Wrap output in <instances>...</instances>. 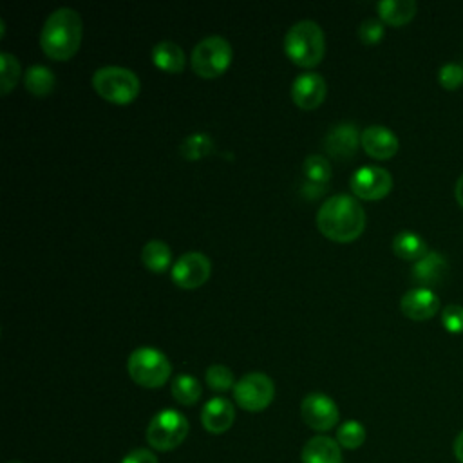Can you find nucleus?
<instances>
[{
  "mask_svg": "<svg viewBox=\"0 0 463 463\" xmlns=\"http://www.w3.org/2000/svg\"><path fill=\"white\" fill-rule=\"evenodd\" d=\"M317 228L335 242H351L365 228V210L356 197L335 194L327 197L317 212Z\"/></svg>",
  "mask_w": 463,
  "mask_h": 463,
  "instance_id": "1",
  "label": "nucleus"
},
{
  "mask_svg": "<svg viewBox=\"0 0 463 463\" xmlns=\"http://www.w3.org/2000/svg\"><path fill=\"white\" fill-rule=\"evenodd\" d=\"M83 38V20L72 7L54 9L43 22L40 31L42 51L58 61H65L76 54Z\"/></svg>",
  "mask_w": 463,
  "mask_h": 463,
  "instance_id": "2",
  "label": "nucleus"
},
{
  "mask_svg": "<svg viewBox=\"0 0 463 463\" xmlns=\"http://www.w3.org/2000/svg\"><path fill=\"white\" fill-rule=\"evenodd\" d=\"M326 38L322 27L315 20H298L284 34L286 56L300 67H315L322 61Z\"/></svg>",
  "mask_w": 463,
  "mask_h": 463,
  "instance_id": "3",
  "label": "nucleus"
},
{
  "mask_svg": "<svg viewBox=\"0 0 463 463\" xmlns=\"http://www.w3.org/2000/svg\"><path fill=\"white\" fill-rule=\"evenodd\" d=\"M94 90L109 103L128 105L132 103L141 89L137 74L121 65H103L92 74Z\"/></svg>",
  "mask_w": 463,
  "mask_h": 463,
  "instance_id": "4",
  "label": "nucleus"
},
{
  "mask_svg": "<svg viewBox=\"0 0 463 463\" xmlns=\"http://www.w3.org/2000/svg\"><path fill=\"white\" fill-rule=\"evenodd\" d=\"M127 371L137 385L146 389H157L168 382L172 374V365L163 351L152 345H141L128 354Z\"/></svg>",
  "mask_w": 463,
  "mask_h": 463,
  "instance_id": "5",
  "label": "nucleus"
},
{
  "mask_svg": "<svg viewBox=\"0 0 463 463\" xmlns=\"http://www.w3.org/2000/svg\"><path fill=\"white\" fill-rule=\"evenodd\" d=\"M233 58L232 43L221 34H210L199 40L192 51L190 63L197 76L217 78L230 67Z\"/></svg>",
  "mask_w": 463,
  "mask_h": 463,
  "instance_id": "6",
  "label": "nucleus"
},
{
  "mask_svg": "<svg viewBox=\"0 0 463 463\" xmlns=\"http://www.w3.org/2000/svg\"><path fill=\"white\" fill-rule=\"evenodd\" d=\"M188 420L175 409H163L154 414L146 427V441L152 449L166 452L179 447L188 434Z\"/></svg>",
  "mask_w": 463,
  "mask_h": 463,
  "instance_id": "7",
  "label": "nucleus"
},
{
  "mask_svg": "<svg viewBox=\"0 0 463 463\" xmlns=\"http://www.w3.org/2000/svg\"><path fill=\"white\" fill-rule=\"evenodd\" d=\"M275 398V383L264 373H248L233 387L235 403L250 412L264 411Z\"/></svg>",
  "mask_w": 463,
  "mask_h": 463,
  "instance_id": "8",
  "label": "nucleus"
},
{
  "mask_svg": "<svg viewBox=\"0 0 463 463\" xmlns=\"http://www.w3.org/2000/svg\"><path fill=\"white\" fill-rule=\"evenodd\" d=\"M349 188L358 199L378 201L391 192L392 175L382 166L364 165L353 172L349 179Z\"/></svg>",
  "mask_w": 463,
  "mask_h": 463,
  "instance_id": "9",
  "label": "nucleus"
},
{
  "mask_svg": "<svg viewBox=\"0 0 463 463\" xmlns=\"http://www.w3.org/2000/svg\"><path fill=\"white\" fill-rule=\"evenodd\" d=\"M212 273L210 259L201 251H186L172 264V282L183 289H195L203 286Z\"/></svg>",
  "mask_w": 463,
  "mask_h": 463,
  "instance_id": "10",
  "label": "nucleus"
},
{
  "mask_svg": "<svg viewBox=\"0 0 463 463\" xmlns=\"http://www.w3.org/2000/svg\"><path fill=\"white\" fill-rule=\"evenodd\" d=\"M300 414L304 423L318 432L333 429L338 423L340 416L335 400L318 391H313L302 398Z\"/></svg>",
  "mask_w": 463,
  "mask_h": 463,
  "instance_id": "11",
  "label": "nucleus"
},
{
  "mask_svg": "<svg viewBox=\"0 0 463 463\" xmlns=\"http://www.w3.org/2000/svg\"><path fill=\"white\" fill-rule=\"evenodd\" d=\"M327 92V85L322 74L315 71H307L298 74L291 83V99L297 107L304 110L317 109Z\"/></svg>",
  "mask_w": 463,
  "mask_h": 463,
  "instance_id": "12",
  "label": "nucleus"
},
{
  "mask_svg": "<svg viewBox=\"0 0 463 463\" xmlns=\"http://www.w3.org/2000/svg\"><path fill=\"white\" fill-rule=\"evenodd\" d=\"M360 137H362V132L358 130V127L351 121H344L329 128L324 139V146L331 157L349 159L356 154L360 146Z\"/></svg>",
  "mask_w": 463,
  "mask_h": 463,
  "instance_id": "13",
  "label": "nucleus"
},
{
  "mask_svg": "<svg viewBox=\"0 0 463 463\" xmlns=\"http://www.w3.org/2000/svg\"><path fill=\"white\" fill-rule=\"evenodd\" d=\"M400 309L407 318L423 322L439 311V298L432 289L418 286L402 295Z\"/></svg>",
  "mask_w": 463,
  "mask_h": 463,
  "instance_id": "14",
  "label": "nucleus"
},
{
  "mask_svg": "<svg viewBox=\"0 0 463 463\" xmlns=\"http://www.w3.org/2000/svg\"><path fill=\"white\" fill-rule=\"evenodd\" d=\"M362 148L374 159H391L400 146L396 134L383 125H369L362 130Z\"/></svg>",
  "mask_w": 463,
  "mask_h": 463,
  "instance_id": "15",
  "label": "nucleus"
},
{
  "mask_svg": "<svg viewBox=\"0 0 463 463\" xmlns=\"http://www.w3.org/2000/svg\"><path fill=\"white\" fill-rule=\"evenodd\" d=\"M449 275V260L439 251H429L420 260L412 264L411 277L414 282L420 284V288H432L445 280Z\"/></svg>",
  "mask_w": 463,
  "mask_h": 463,
  "instance_id": "16",
  "label": "nucleus"
},
{
  "mask_svg": "<svg viewBox=\"0 0 463 463\" xmlns=\"http://www.w3.org/2000/svg\"><path fill=\"white\" fill-rule=\"evenodd\" d=\"M235 421V409L228 398L215 396L201 411V423L212 434L226 432Z\"/></svg>",
  "mask_w": 463,
  "mask_h": 463,
  "instance_id": "17",
  "label": "nucleus"
},
{
  "mask_svg": "<svg viewBox=\"0 0 463 463\" xmlns=\"http://www.w3.org/2000/svg\"><path fill=\"white\" fill-rule=\"evenodd\" d=\"M300 459L302 463H342V450L336 439L315 436L304 445Z\"/></svg>",
  "mask_w": 463,
  "mask_h": 463,
  "instance_id": "18",
  "label": "nucleus"
},
{
  "mask_svg": "<svg viewBox=\"0 0 463 463\" xmlns=\"http://www.w3.org/2000/svg\"><path fill=\"white\" fill-rule=\"evenodd\" d=\"M152 61L157 69L177 74L186 65V56L181 45H177L172 40H161L152 47Z\"/></svg>",
  "mask_w": 463,
  "mask_h": 463,
  "instance_id": "19",
  "label": "nucleus"
},
{
  "mask_svg": "<svg viewBox=\"0 0 463 463\" xmlns=\"http://www.w3.org/2000/svg\"><path fill=\"white\" fill-rule=\"evenodd\" d=\"M416 2L414 0H382L376 4V11L382 22L400 27L409 24L416 14Z\"/></svg>",
  "mask_w": 463,
  "mask_h": 463,
  "instance_id": "20",
  "label": "nucleus"
},
{
  "mask_svg": "<svg viewBox=\"0 0 463 463\" xmlns=\"http://www.w3.org/2000/svg\"><path fill=\"white\" fill-rule=\"evenodd\" d=\"M392 251L403 260H420L429 253L427 242L412 230H402L392 237Z\"/></svg>",
  "mask_w": 463,
  "mask_h": 463,
  "instance_id": "21",
  "label": "nucleus"
},
{
  "mask_svg": "<svg viewBox=\"0 0 463 463\" xmlns=\"http://www.w3.org/2000/svg\"><path fill=\"white\" fill-rule=\"evenodd\" d=\"M141 262L154 273H163L172 264V250L165 241L152 239L141 248Z\"/></svg>",
  "mask_w": 463,
  "mask_h": 463,
  "instance_id": "22",
  "label": "nucleus"
},
{
  "mask_svg": "<svg viewBox=\"0 0 463 463\" xmlns=\"http://www.w3.org/2000/svg\"><path fill=\"white\" fill-rule=\"evenodd\" d=\"M56 85L54 72L42 63H34L24 72V87L34 96H47Z\"/></svg>",
  "mask_w": 463,
  "mask_h": 463,
  "instance_id": "23",
  "label": "nucleus"
},
{
  "mask_svg": "<svg viewBox=\"0 0 463 463\" xmlns=\"http://www.w3.org/2000/svg\"><path fill=\"white\" fill-rule=\"evenodd\" d=\"M201 383L194 374L179 373L172 380V396L181 405H194L201 398Z\"/></svg>",
  "mask_w": 463,
  "mask_h": 463,
  "instance_id": "24",
  "label": "nucleus"
},
{
  "mask_svg": "<svg viewBox=\"0 0 463 463\" xmlns=\"http://www.w3.org/2000/svg\"><path fill=\"white\" fill-rule=\"evenodd\" d=\"M212 150H213V139L206 132H192L179 145V152L186 161H199L206 157Z\"/></svg>",
  "mask_w": 463,
  "mask_h": 463,
  "instance_id": "25",
  "label": "nucleus"
},
{
  "mask_svg": "<svg viewBox=\"0 0 463 463\" xmlns=\"http://www.w3.org/2000/svg\"><path fill=\"white\" fill-rule=\"evenodd\" d=\"M302 172L307 183L326 186L327 181L331 179V163L327 157L320 154H309L302 163Z\"/></svg>",
  "mask_w": 463,
  "mask_h": 463,
  "instance_id": "26",
  "label": "nucleus"
},
{
  "mask_svg": "<svg viewBox=\"0 0 463 463\" xmlns=\"http://www.w3.org/2000/svg\"><path fill=\"white\" fill-rule=\"evenodd\" d=\"M340 447L354 450L365 441V427L356 420H347L336 429V438Z\"/></svg>",
  "mask_w": 463,
  "mask_h": 463,
  "instance_id": "27",
  "label": "nucleus"
},
{
  "mask_svg": "<svg viewBox=\"0 0 463 463\" xmlns=\"http://www.w3.org/2000/svg\"><path fill=\"white\" fill-rule=\"evenodd\" d=\"M204 380H206V385L215 392H226L233 389L237 383L232 369L226 367L224 364H212L204 373Z\"/></svg>",
  "mask_w": 463,
  "mask_h": 463,
  "instance_id": "28",
  "label": "nucleus"
},
{
  "mask_svg": "<svg viewBox=\"0 0 463 463\" xmlns=\"http://www.w3.org/2000/svg\"><path fill=\"white\" fill-rule=\"evenodd\" d=\"M0 63H2V72H0V80H2V94H7L13 90V87L16 85L20 74H22V67L16 60L14 54L2 51L0 52Z\"/></svg>",
  "mask_w": 463,
  "mask_h": 463,
  "instance_id": "29",
  "label": "nucleus"
},
{
  "mask_svg": "<svg viewBox=\"0 0 463 463\" xmlns=\"http://www.w3.org/2000/svg\"><path fill=\"white\" fill-rule=\"evenodd\" d=\"M383 22L380 18L369 16L365 20H362V24L358 25V38L362 43L365 45H376L380 43V40L383 38Z\"/></svg>",
  "mask_w": 463,
  "mask_h": 463,
  "instance_id": "30",
  "label": "nucleus"
},
{
  "mask_svg": "<svg viewBox=\"0 0 463 463\" xmlns=\"http://www.w3.org/2000/svg\"><path fill=\"white\" fill-rule=\"evenodd\" d=\"M438 81L445 90H456L463 85V65L450 61L439 67Z\"/></svg>",
  "mask_w": 463,
  "mask_h": 463,
  "instance_id": "31",
  "label": "nucleus"
},
{
  "mask_svg": "<svg viewBox=\"0 0 463 463\" xmlns=\"http://www.w3.org/2000/svg\"><path fill=\"white\" fill-rule=\"evenodd\" d=\"M441 324L452 335L463 333V306L447 304L441 309Z\"/></svg>",
  "mask_w": 463,
  "mask_h": 463,
  "instance_id": "32",
  "label": "nucleus"
},
{
  "mask_svg": "<svg viewBox=\"0 0 463 463\" xmlns=\"http://www.w3.org/2000/svg\"><path fill=\"white\" fill-rule=\"evenodd\" d=\"M121 463H159V461H157V456L152 450L134 449L121 459Z\"/></svg>",
  "mask_w": 463,
  "mask_h": 463,
  "instance_id": "33",
  "label": "nucleus"
},
{
  "mask_svg": "<svg viewBox=\"0 0 463 463\" xmlns=\"http://www.w3.org/2000/svg\"><path fill=\"white\" fill-rule=\"evenodd\" d=\"M452 450H454V456L459 463H463V430L456 436L454 439V445H452Z\"/></svg>",
  "mask_w": 463,
  "mask_h": 463,
  "instance_id": "34",
  "label": "nucleus"
},
{
  "mask_svg": "<svg viewBox=\"0 0 463 463\" xmlns=\"http://www.w3.org/2000/svg\"><path fill=\"white\" fill-rule=\"evenodd\" d=\"M454 195H456V201L459 203V206L463 208V174L458 177L456 181V186H454Z\"/></svg>",
  "mask_w": 463,
  "mask_h": 463,
  "instance_id": "35",
  "label": "nucleus"
},
{
  "mask_svg": "<svg viewBox=\"0 0 463 463\" xmlns=\"http://www.w3.org/2000/svg\"><path fill=\"white\" fill-rule=\"evenodd\" d=\"M11 463H20V461H11Z\"/></svg>",
  "mask_w": 463,
  "mask_h": 463,
  "instance_id": "36",
  "label": "nucleus"
}]
</instances>
